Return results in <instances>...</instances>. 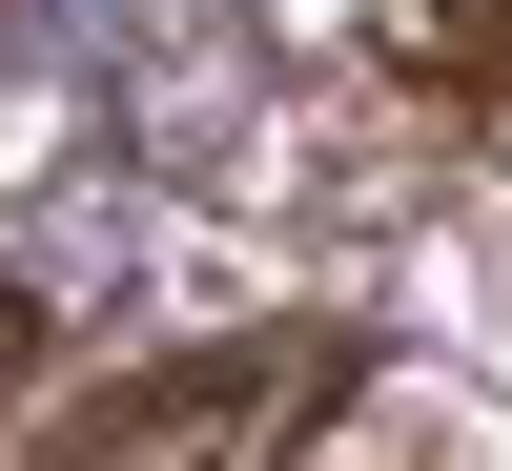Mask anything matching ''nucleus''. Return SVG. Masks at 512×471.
Masks as SVG:
<instances>
[{"mask_svg":"<svg viewBox=\"0 0 512 471\" xmlns=\"http://www.w3.org/2000/svg\"><path fill=\"white\" fill-rule=\"evenodd\" d=\"M349 328H226V349H144V369H103V390L62 410L21 471H287L349 410Z\"/></svg>","mask_w":512,"mask_h":471,"instance_id":"f257e3e1","label":"nucleus"},{"mask_svg":"<svg viewBox=\"0 0 512 471\" xmlns=\"http://www.w3.org/2000/svg\"><path fill=\"white\" fill-rule=\"evenodd\" d=\"M390 62L431 82V103H472L512 144V0H390Z\"/></svg>","mask_w":512,"mask_h":471,"instance_id":"f03ea898","label":"nucleus"},{"mask_svg":"<svg viewBox=\"0 0 512 471\" xmlns=\"http://www.w3.org/2000/svg\"><path fill=\"white\" fill-rule=\"evenodd\" d=\"M21 369H41V308H21V267H0V390H21Z\"/></svg>","mask_w":512,"mask_h":471,"instance_id":"7ed1b4c3","label":"nucleus"}]
</instances>
